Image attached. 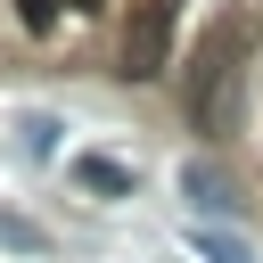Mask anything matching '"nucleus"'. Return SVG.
<instances>
[{"instance_id":"1","label":"nucleus","mask_w":263,"mask_h":263,"mask_svg":"<svg viewBox=\"0 0 263 263\" xmlns=\"http://www.w3.org/2000/svg\"><path fill=\"white\" fill-rule=\"evenodd\" d=\"M173 8L181 0H148L123 33V82H156L164 74V49H173Z\"/></svg>"},{"instance_id":"2","label":"nucleus","mask_w":263,"mask_h":263,"mask_svg":"<svg viewBox=\"0 0 263 263\" xmlns=\"http://www.w3.org/2000/svg\"><path fill=\"white\" fill-rule=\"evenodd\" d=\"M74 181L90 197H132V164L123 156H74Z\"/></svg>"},{"instance_id":"3","label":"nucleus","mask_w":263,"mask_h":263,"mask_svg":"<svg viewBox=\"0 0 263 263\" xmlns=\"http://www.w3.org/2000/svg\"><path fill=\"white\" fill-rule=\"evenodd\" d=\"M181 189H189V197H197L205 214H222V205H230V181H222L214 164H189V173H181Z\"/></svg>"},{"instance_id":"4","label":"nucleus","mask_w":263,"mask_h":263,"mask_svg":"<svg viewBox=\"0 0 263 263\" xmlns=\"http://www.w3.org/2000/svg\"><path fill=\"white\" fill-rule=\"evenodd\" d=\"M189 247H197L205 263H255V247H247V238H230V230H189Z\"/></svg>"},{"instance_id":"5","label":"nucleus","mask_w":263,"mask_h":263,"mask_svg":"<svg viewBox=\"0 0 263 263\" xmlns=\"http://www.w3.org/2000/svg\"><path fill=\"white\" fill-rule=\"evenodd\" d=\"M58 8H66V0H16V16H25L33 33H49V25H58Z\"/></svg>"},{"instance_id":"6","label":"nucleus","mask_w":263,"mask_h":263,"mask_svg":"<svg viewBox=\"0 0 263 263\" xmlns=\"http://www.w3.org/2000/svg\"><path fill=\"white\" fill-rule=\"evenodd\" d=\"M25 148H33V156H49V148H58V123H49V115H33V123H25Z\"/></svg>"},{"instance_id":"7","label":"nucleus","mask_w":263,"mask_h":263,"mask_svg":"<svg viewBox=\"0 0 263 263\" xmlns=\"http://www.w3.org/2000/svg\"><path fill=\"white\" fill-rule=\"evenodd\" d=\"M0 247H25V255H33V247H41V230H25L16 214H0Z\"/></svg>"}]
</instances>
